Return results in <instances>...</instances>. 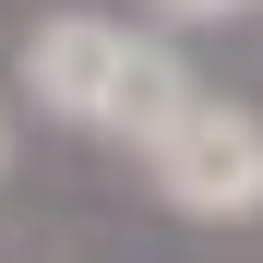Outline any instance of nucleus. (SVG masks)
<instances>
[{"instance_id":"obj_1","label":"nucleus","mask_w":263,"mask_h":263,"mask_svg":"<svg viewBox=\"0 0 263 263\" xmlns=\"http://www.w3.org/2000/svg\"><path fill=\"white\" fill-rule=\"evenodd\" d=\"M156 180H167L180 215H263V120L203 96V108L156 144Z\"/></svg>"},{"instance_id":"obj_2","label":"nucleus","mask_w":263,"mask_h":263,"mask_svg":"<svg viewBox=\"0 0 263 263\" xmlns=\"http://www.w3.org/2000/svg\"><path fill=\"white\" fill-rule=\"evenodd\" d=\"M120 48H132L120 24H84V12H72V24H48V36H36V60H24V72H36V96H48L60 120H108Z\"/></svg>"},{"instance_id":"obj_3","label":"nucleus","mask_w":263,"mask_h":263,"mask_svg":"<svg viewBox=\"0 0 263 263\" xmlns=\"http://www.w3.org/2000/svg\"><path fill=\"white\" fill-rule=\"evenodd\" d=\"M203 96H192V72L167 60V48H120V84H108V132H132V144H167Z\"/></svg>"},{"instance_id":"obj_4","label":"nucleus","mask_w":263,"mask_h":263,"mask_svg":"<svg viewBox=\"0 0 263 263\" xmlns=\"http://www.w3.org/2000/svg\"><path fill=\"white\" fill-rule=\"evenodd\" d=\"M167 12H228V0H167Z\"/></svg>"}]
</instances>
